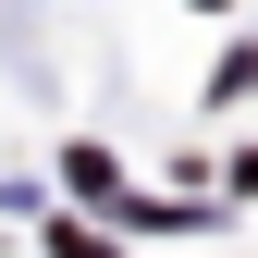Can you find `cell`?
<instances>
[{
	"mask_svg": "<svg viewBox=\"0 0 258 258\" xmlns=\"http://www.w3.org/2000/svg\"><path fill=\"white\" fill-rule=\"evenodd\" d=\"M61 258H111V234H74V221H61Z\"/></svg>",
	"mask_w": 258,
	"mask_h": 258,
	"instance_id": "6da1fadb",
	"label": "cell"
}]
</instances>
